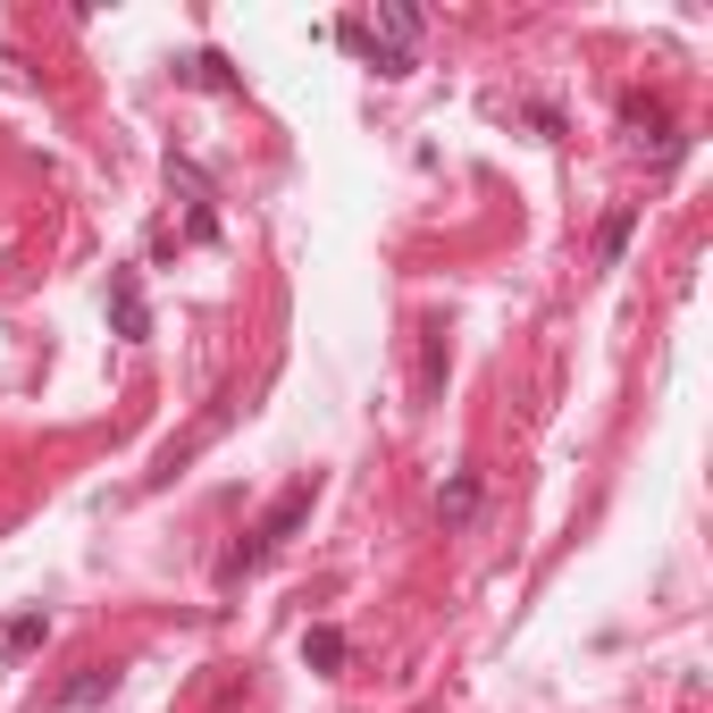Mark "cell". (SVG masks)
<instances>
[{
    "mask_svg": "<svg viewBox=\"0 0 713 713\" xmlns=\"http://www.w3.org/2000/svg\"><path fill=\"white\" fill-rule=\"evenodd\" d=\"M311 504H320V479H294V488H285V495H278V504H269V512H261V521H252V538H244V545H235V554H227V580H244V571H261V563H269V554H278V545H285V538H294V529H302V521H311Z\"/></svg>",
    "mask_w": 713,
    "mask_h": 713,
    "instance_id": "1",
    "label": "cell"
},
{
    "mask_svg": "<svg viewBox=\"0 0 713 713\" xmlns=\"http://www.w3.org/2000/svg\"><path fill=\"white\" fill-rule=\"evenodd\" d=\"M344 42H361L378 76H412V68H420V9L378 0V18H370V26H344Z\"/></svg>",
    "mask_w": 713,
    "mask_h": 713,
    "instance_id": "2",
    "label": "cell"
},
{
    "mask_svg": "<svg viewBox=\"0 0 713 713\" xmlns=\"http://www.w3.org/2000/svg\"><path fill=\"white\" fill-rule=\"evenodd\" d=\"M110 328L127 344H151V302H143V278H134V269H110Z\"/></svg>",
    "mask_w": 713,
    "mask_h": 713,
    "instance_id": "3",
    "label": "cell"
},
{
    "mask_svg": "<svg viewBox=\"0 0 713 713\" xmlns=\"http://www.w3.org/2000/svg\"><path fill=\"white\" fill-rule=\"evenodd\" d=\"M110 689H118V663H84V672H76L68 689H59V705H68V713H84V705H101Z\"/></svg>",
    "mask_w": 713,
    "mask_h": 713,
    "instance_id": "4",
    "label": "cell"
},
{
    "mask_svg": "<svg viewBox=\"0 0 713 713\" xmlns=\"http://www.w3.org/2000/svg\"><path fill=\"white\" fill-rule=\"evenodd\" d=\"M42 639H51V621H42V604H34V613H9V621H0V655H9V663H18V655H34Z\"/></svg>",
    "mask_w": 713,
    "mask_h": 713,
    "instance_id": "5",
    "label": "cell"
},
{
    "mask_svg": "<svg viewBox=\"0 0 713 713\" xmlns=\"http://www.w3.org/2000/svg\"><path fill=\"white\" fill-rule=\"evenodd\" d=\"M302 663H311V672H344V630H302Z\"/></svg>",
    "mask_w": 713,
    "mask_h": 713,
    "instance_id": "6",
    "label": "cell"
},
{
    "mask_svg": "<svg viewBox=\"0 0 713 713\" xmlns=\"http://www.w3.org/2000/svg\"><path fill=\"white\" fill-rule=\"evenodd\" d=\"M630 227H639V210L621 202V210H613V219H604V235H596V261H604V269H613V261H621V252H630Z\"/></svg>",
    "mask_w": 713,
    "mask_h": 713,
    "instance_id": "7",
    "label": "cell"
},
{
    "mask_svg": "<svg viewBox=\"0 0 713 713\" xmlns=\"http://www.w3.org/2000/svg\"><path fill=\"white\" fill-rule=\"evenodd\" d=\"M470 504H479V479H470V470H462V479H453V488H445V521H470Z\"/></svg>",
    "mask_w": 713,
    "mask_h": 713,
    "instance_id": "8",
    "label": "cell"
},
{
    "mask_svg": "<svg viewBox=\"0 0 713 713\" xmlns=\"http://www.w3.org/2000/svg\"><path fill=\"white\" fill-rule=\"evenodd\" d=\"M193 84H235V76H227L219 51H202V59H193Z\"/></svg>",
    "mask_w": 713,
    "mask_h": 713,
    "instance_id": "9",
    "label": "cell"
}]
</instances>
